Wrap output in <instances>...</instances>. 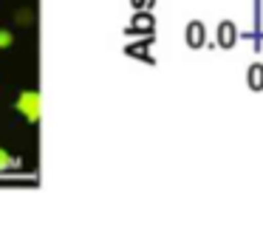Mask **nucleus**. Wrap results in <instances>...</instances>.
<instances>
[{
	"instance_id": "obj_1",
	"label": "nucleus",
	"mask_w": 263,
	"mask_h": 243,
	"mask_svg": "<svg viewBox=\"0 0 263 243\" xmlns=\"http://www.w3.org/2000/svg\"><path fill=\"white\" fill-rule=\"evenodd\" d=\"M14 107L23 113L26 122H37V119H40V94H37V90H26V94L17 96Z\"/></svg>"
},
{
	"instance_id": "obj_2",
	"label": "nucleus",
	"mask_w": 263,
	"mask_h": 243,
	"mask_svg": "<svg viewBox=\"0 0 263 243\" xmlns=\"http://www.w3.org/2000/svg\"><path fill=\"white\" fill-rule=\"evenodd\" d=\"M12 43H14V34L9 31V28H0V51L12 48Z\"/></svg>"
},
{
	"instance_id": "obj_3",
	"label": "nucleus",
	"mask_w": 263,
	"mask_h": 243,
	"mask_svg": "<svg viewBox=\"0 0 263 243\" xmlns=\"http://www.w3.org/2000/svg\"><path fill=\"white\" fill-rule=\"evenodd\" d=\"M14 164H17V158H12L6 150H0V173H6V170H12Z\"/></svg>"
},
{
	"instance_id": "obj_4",
	"label": "nucleus",
	"mask_w": 263,
	"mask_h": 243,
	"mask_svg": "<svg viewBox=\"0 0 263 243\" xmlns=\"http://www.w3.org/2000/svg\"><path fill=\"white\" fill-rule=\"evenodd\" d=\"M14 20H17V23H31V11H17Z\"/></svg>"
}]
</instances>
